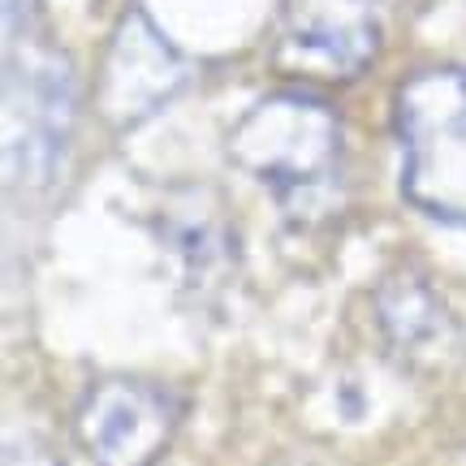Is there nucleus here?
<instances>
[{
	"instance_id": "nucleus-1",
	"label": "nucleus",
	"mask_w": 466,
	"mask_h": 466,
	"mask_svg": "<svg viewBox=\"0 0 466 466\" xmlns=\"http://www.w3.org/2000/svg\"><path fill=\"white\" fill-rule=\"evenodd\" d=\"M401 190L428 217L466 229V69H419L398 86Z\"/></svg>"
},
{
	"instance_id": "nucleus-2",
	"label": "nucleus",
	"mask_w": 466,
	"mask_h": 466,
	"mask_svg": "<svg viewBox=\"0 0 466 466\" xmlns=\"http://www.w3.org/2000/svg\"><path fill=\"white\" fill-rule=\"evenodd\" d=\"M229 156L250 177L272 186L285 208L311 212L307 203L329 195L341 165V121L316 96L281 91L259 100L233 126Z\"/></svg>"
},
{
	"instance_id": "nucleus-3",
	"label": "nucleus",
	"mask_w": 466,
	"mask_h": 466,
	"mask_svg": "<svg viewBox=\"0 0 466 466\" xmlns=\"http://www.w3.org/2000/svg\"><path fill=\"white\" fill-rule=\"evenodd\" d=\"M182 423V401L143 376H104L78 406V441L91 466H151Z\"/></svg>"
},
{
	"instance_id": "nucleus-4",
	"label": "nucleus",
	"mask_w": 466,
	"mask_h": 466,
	"mask_svg": "<svg viewBox=\"0 0 466 466\" xmlns=\"http://www.w3.org/2000/svg\"><path fill=\"white\" fill-rule=\"evenodd\" d=\"M190 78L186 56L168 44L160 26L143 9L116 22L108 56L100 69V113L108 126L130 130L151 113H160Z\"/></svg>"
},
{
	"instance_id": "nucleus-5",
	"label": "nucleus",
	"mask_w": 466,
	"mask_h": 466,
	"mask_svg": "<svg viewBox=\"0 0 466 466\" xmlns=\"http://www.w3.org/2000/svg\"><path fill=\"white\" fill-rule=\"evenodd\" d=\"M380 52V0H285L281 56L329 78H354Z\"/></svg>"
},
{
	"instance_id": "nucleus-6",
	"label": "nucleus",
	"mask_w": 466,
	"mask_h": 466,
	"mask_svg": "<svg viewBox=\"0 0 466 466\" xmlns=\"http://www.w3.org/2000/svg\"><path fill=\"white\" fill-rule=\"evenodd\" d=\"M376 319L393 359L410 371L436 376L466 363V333L445 299L415 272H398L376 294Z\"/></svg>"
},
{
	"instance_id": "nucleus-7",
	"label": "nucleus",
	"mask_w": 466,
	"mask_h": 466,
	"mask_svg": "<svg viewBox=\"0 0 466 466\" xmlns=\"http://www.w3.org/2000/svg\"><path fill=\"white\" fill-rule=\"evenodd\" d=\"M5 466H61V458L35 436H14L5 445Z\"/></svg>"
}]
</instances>
